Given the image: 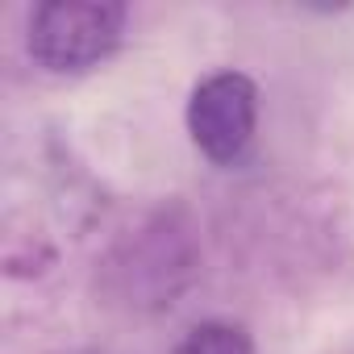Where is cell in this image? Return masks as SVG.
Segmentation results:
<instances>
[{"label":"cell","instance_id":"cell-2","mask_svg":"<svg viewBox=\"0 0 354 354\" xmlns=\"http://www.w3.org/2000/svg\"><path fill=\"white\" fill-rule=\"evenodd\" d=\"M259 88L242 71H217L196 84L188 100V133L209 162H238L254 138Z\"/></svg>","mask_w":354,"mask_h":354},{"label":"cell","instance_id":"cell-3","mask_svg":"<svg viewBox=\"0 0 354 354\" xmlns=\"http://www.w3.org/2000/svg\"><path fill=\"white\" fill-rule=\"evenodd\" d=\"M175 354H250V337L230 321H205L184 333Z\"/></svg>","mask_w":354,"mask_h":354},{"label":"cell","instance_id":"cell-1","mask_svg":"<svg viewBox=\"0 0 354 354\" xmlns=\"http://www.w3.org/2000/svg\"><path fill=\"white\" fill-rule=\"evenodd\" d=\"M125 30V5L117 0H46L30 17L26 50L50 75H84L100 67Z\"/></svg>","mask_w":354,"mask_h":354}]
</instances>
